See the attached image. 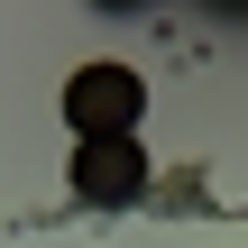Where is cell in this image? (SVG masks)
Here are the masks:
<instances>
[{
	"label": "cell",
	"mask_w": 248,
	"mask_h": 248,
	"mask_svg": "<svg viewBox=\"0 0 248 248\" xmlns=\"http://www.w3.org/2000/svg\"><path fill=\"white\" fill-rule=\"evenodd\" d=\"M64 120H74V138H138V120H147V83H138L129 64H74V83H64Z\"/></svg>",
	"instance_id": "obj_1"
},
{
	"label": "cell",
	"mask_w": 248,
	"mask_h": 248,
	"mask_svg": "<svg viewBox=\"0 0 248 248\" xmlns=\"http://www.w3.org/2000/svg\"><path fill=\"white\" fill-rule=\"evenodd\" d=\"M74 193L83 202H138L147 193V147L138 138H74Z\"/></svg>",
	"instance_id": "obj_2"
}]
</instances>
